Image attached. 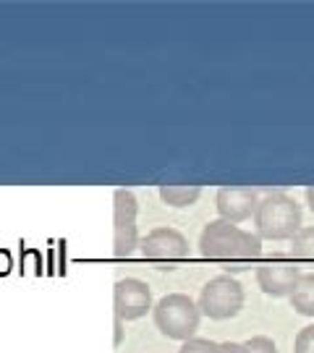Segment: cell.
<instances>
[{"label":"cell","instance_id":"1","mask_svg":"<svg viewBox=\"0 0 314 353\" xmlns=\"http://www.w3.org/2000/svg\"><path fill=\"white\" fill-rule=\"evenodd\" d=\"M199 252L207 262L226 270V275L246 272L262 256V239L228 220L207 223L199 236Z\"/></svg>","mask_w":314,"mask_h":353},{"label":"cell","instance_id":"2","mask_svg":"<svg viewBox=\"0 0 314 353\" xmlns=\"http://www.w3.org/2000/svg\"><path fill=\"white\" fill-rule=\"evenodd\" d=\"M302 228V207L293 196L273 191L259 199L254 212V233L262 241H291Z\"/></svg>","mask_w":314,"mask_h":353},{"label":"cell","instance_id":"3","mask_svg":"<svg viewBox=\"0 0 314 353\" xmlns=\"http://www.w3.org/2000/svg\"><path fill=\"white\" fill-rule=\"evenodd\" d=\"M155 325L170 341L186 343L197 335L202 322V309L194 299H188L186 293H168L152 309Z\"/></svg>","mask_w":314,"mask_h":353},{"label":"cell","instance_id":"4","mask_svg":"<svg viewBox=\"0 0 314 353\" xmlns=\"http://www.w3.org/2000/svg\"><path fill=\"white\" fill-rule=\"evenodd\" d=\"M244 285L233 275H217L210 278L202 285L199 293V309L204 316H210L215 322L233 319L244 309Z\"/></svg>","mask_w":314,"mask_h":353},{"label":"cell","instance_id":"5","mask_svg":"<svg viewBox=\"0 0 314 353\" xmlns=\"http://www.w3.org/2000/svg\"><path fill=\"white\" fill-rule=\"evenodd\" d=\"M139 252L144 256V262L170 272L188 259V241L176 228H155L139 241Z\"/></svg>","mask_w":314,"mask_h":353},{"label":"cell","instance_id":"6","mask_svg":"<svg viewBox=\"0 0 314 353\" xmlns=\"http://www.w3.org/2000/svg\"><path fill=\"white\" fill-rule=\"evenodd\" d=\"M302 275L304 272L299 270V262L293 256L291 259L288 256H270L257 265V285L273 299L291 296L293 288L299 285Z\"/></svg>","mask_w":314,"mask_h":353},{"label":"cell","instance_id":"7","mask_svg":"<svg viewBox=\"0 0 314 353\" xmlns=\"http://www.w3.org/2000/svg\"><path fill=\"white\" fill-rule=\"evenodd\" d=\"M113 303H115V316L121 322H134L152 312V290L144 280L139 278H124L115 283L113 290Z\"/></svg>","mask_w":314,"mask_h":353},{"label":"cell","instance_id":"8","mask_svg":"<svg viewBox=\"0 0 314 353\" xmlns=\"http://www.w3.org/2000/svg\"><path fill=\"white\" fill-rule=\"evenodd\" d=\"M215 207H217L220 220L239 225L249 217L254 220V212L259 207V194L249 186H223L215 196Z\"/></svg>","mask_w":314,"mask_h":353},{"label":"cell","instance_id":"9","mask_svg":"<svg viewBox=\"0 0 314 353\" xmlns=\"http://www.w3.org/2000/svg\"><path fill=\"white\" fill-rule=\"evenodd\" d=\"M139 246L137 241V199L131 191H115V254L124 259Z\"/></svg>","mask_w":314,"mask_h":353},{"label":"cell","instance_id":"10","mask_svg":"<svg viewBox=\"0 0 314 353\" xmlns=\"http://www.w3.org/2000/svg\"><path fill=\"white\" fill-rule=\"evenodd\" d=\"M202 196V186H186V183H165L160 186V199L168 207L186 210L191 204H197Z\"/></svg>","mask_w":314,"mask_h":353},{"label":"cell","instance_id":"11","mask_svg":"<svg viewBox=\"0 0 314 353\" xmlns=\"http://www.w3.org/2000/svg\"><path fill=\"white\" fill-rule=\"evenodd\" d=\"M288 299H291V306L296 309V314L314 316V272L302 275L299 285L293 288V293H291Z\"/></svg>","mask_w":314,"mask_h":353},{"label":"cell","instance_id":"12","mask_svg":"<svg viewBox=\"0 0 314 353\" xmlns=\"http://www.w3.org/2000/svg\"><path fill=\"white\" fill-rule=\"evenodd\" d=\"M291 256L296 262H314V225H304L293 239H291Z\"/></svg>","mask_w":314,"mask_h":353},{"label":"cell","instance_id":"13","mask_svg":"<svg viewBox=\"0 0 314 353\" xmlns=\"http://www.w3.org/2000/svg\"><path fill=\"white\" fill-rule=\"evenodd\" d=\"M244 345H246V353H280L277 351L275 341L267 338V335H254V338L246 341Z\"/></svg>","mask_w":314,"mask_h":353},{"label":"cell","instance_id":"14","mask_svg":"<svg viewBox=\"0 0 314 353\" xmlns=\"http://www.w3.org/2000/svg\"><path fill=\"white\" fill-rule=\"evenodd\" d=\"M293 353H314V325L299 330L293 341Z\"/></svg>","mask_w":314,"mask_h":353},{"label":"cell","instance_id":"15","mask_svg":"<svg viewBox=\"0 0 314 353\" xmlns=\"http://www.w3.org/2000/svg\"><path fill=\"white\" fill-rule=\"evenodd\" d=\"M215 348H217V343L204 341V338H191L178 348V353H215Z\"/></svg>","mask_w":314,"mask_h":353},{"label":"cell","instance_id":"16","mask_svg":"<svg viewBox=\"0 0 314 353\" xmlns=\"http://www.w3.org/2000/svg\"><path fill=\"white\" fill-rule=\"evenodd\" d=\"M215 353H246V345H244V343L226 341V343H217Z\"/></svg>","mask_w":314,"mask_h":353},{"label":"cell","instance_id":"17","mask_svg":"<svg viewBox=\"0 0 314 353\" xmlns=\"http://www.w3.org/2000/svg\"><path fill=\"white\" fill-rule=\"evenodd\" d=\"M306 204H309V210L314 212V186H309V189H306Z\"/></svg>","mask_w":314,"mask_h":353}]
</instances>
